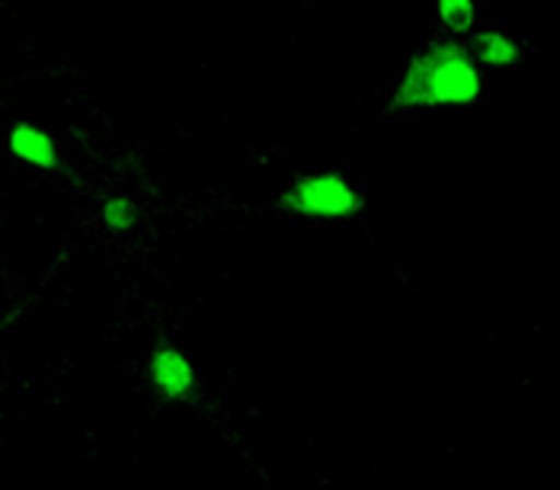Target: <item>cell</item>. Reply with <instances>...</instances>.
Returning a JSON list of instances; mask_svg holds the SVG:
<instances>
[{
	"instance_id": "obj_1",
	"label": "cell",
	"mask_w": 560,
	"mask_h": 490,
	"mask_svg": "<svg viewBox=\"0 0 560 490\" xmlns=\"http://www.w3.org/2000/svg\"><path fill=\"white\" fill-rule=\"evenodd\" d=\"M487 81L465 39L432 36L400 65L388 103L397 113H468L483 103Z\"/></svg>"
},
{
	"instance_id": "obj_2",
	"label": "cell",
	"mask_w": 560,
	"mask_h": 490,
	"mask_svg": "<svg viewBox=\"0 0 560 490\" xmlns=\"http://www.w3.org/2000/svg\"><path fill=\"white\" fill-rule=\"evenodd\" d=\"M276 209L311 224H352L369 212V196L340 167L299 171L276 196Z\"/></svg>"
},
{
	"instance_id": "obj_3",
	"label": "cell",
	"mask_w": 560,
	"mask_h": 490,
	"mask_svg": "<svg viewBox=\"0 0 560 490\" xmlns=\"http://www.w3.org/2000/svg\"><path fill=\"white\" fill-rule=\"evenodd\" d=\"M144 385L158 404L186 407L202 395V372L183 343L158 340L144 357Z\"/></svg>"
},
{
	"instance_id": "obj_4",
	"label": "cell",
	"mask_w": 560,
	"mask_h": 490,
	"mask_svg": "<svg viewBox=\"0 0 560 490\" xmlns=\"http://www.w3.org/2000/svg\"><path fill=\"white\" fill-rule=\"evenodd\" d=\"M3 151L10 158V164H16L26 174H36V177H55L65 164L55 135L36 119H13L3 129Z\"/></svg>"
},
{
	"instance_id": "obj_5",
	"label": "cell",
	"mask_w": 560,
	"mask_h": 490,
	"mask_svg": "<svg viewBox=\"0 0 560 490\" xmlns=\"http://www.w3.org/2000/svg\"><path fill=\"white\" fill-rule=\"evenodd\" d=\"M465 43L471 48L483 74H510V71L525 65V58L532 51V45L522 36L510 33V30H500V26H477Z\"/></svg>"
},
{
	"instance_id": "obj_6",
	"label": "cell",
	"mask_w": 560,
	"mask_h": 490,
	"mask_svg": "<svg viewBox=\"0 0 560 490\" xmlns=\"http://www.w3.org/2000/svg\"><path fill=\"white\" fill-rule=\"evenodd\" d=\"M432 16L442 36L468 39L480 26V0H432Z\"/></svg>"
},
{
	"instance_id": "obj_7",
	"label": "cell",
	"mask_w": 560,
	"mask_h": 490,
	"mask_svg": "<svg viewBox=\"0 0 560 490\" xmlns=\"http://www.w3.org/2000/svg\"><path fill=\"white\" fill-rule=\"evenodd\" d=\"M96 222L106 234H116V237H126L131 231H138L141 224V206L126 196V192H113L100 202L96 209Z\"/></svg>"
}]
</instances>
